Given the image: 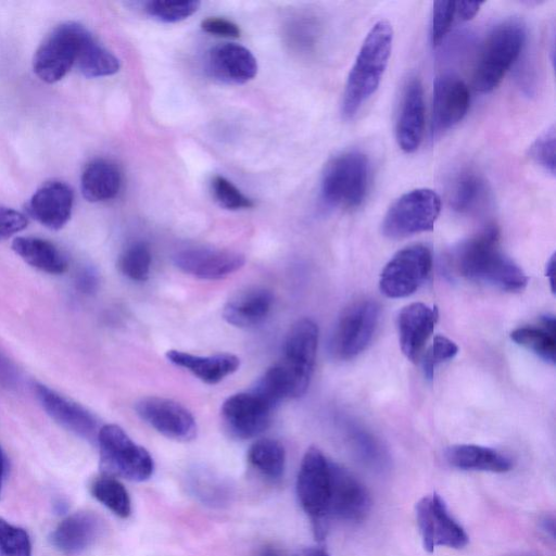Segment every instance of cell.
Returning a JSON list of instances; mask_svg holds the SVG:
<instances>
[{
  "instance_id": "1",
  "label": "cell",
  "mask_w": 556,
  "mask_h": 556,
  "mask_svg": "<svg viewBox=\"0 0 556 556\" xmlns=\"http://www.w3.org/2000/svg\"><path fill=\"white\" fill-rule=\"evenodd\" d=\"M450 264L457 276L503 291L518 292L528 283L525 271L501 250L494 225L456 245L450 254Z\"/></svg>"
},
{
  "instance_id": "2",
  "label": "cell",
  "mask_w": 556,
  "mask_h": 556,
  "mask_svg": "<svg viewBox=\"0 0 556 556\" xmlns=\"http://www.w3.org/2000/svg\"><path fill=\"white\" fill-rule=\"evenodd\" d=\"M393 43V29L386 20L376 22L366 35L348 75L342 114L354 117L377 91L387 68Z\"/></svg>"
},
{
  "instance_id": "3",
  "label": "cell",
  "mask_w": 556,
  "mask_h": 556,
  "mask_svg": "<svg viewBox=\"0 0 556 556\" xmlns=\"http://www.w3.org/2000/svg\"><path fill=\"white\" fill-rule=\"evenodd\" d=\"M525 24L516 17L507 18L490 31L478 55L473 70V86L480 92H491L519 59L526 43Z\"/></svg>"
},
{
  "instance_id": "4",
  "label": "cell",
  "mask_w": 556,
  "mask_h": 556,
  "mask_svg": "<svg viewBox=\"0 0 556 556\" xmlns=\"http://www.w3.org/2000/svg\"><path fill=\"white\" fill-rule=\"evenodd\" d=\"M370 184V164L361 151L350 150L334 156L324 170L320 184L323 202L330 207H358Z\"/></svg>"
},
{
  "instance_id": "5",
  "label": "cell",
  "mask_w": 556,
  "mask_h": 556,
  "mask_svg": "<svg viewBox=\"0 0 556 556\" xmlns=\"http://www.w3.org/2000/svg\"><path fill=\"white\" fill-rule=\"evenodd\" d=\"M331 464L320 450L311 446L303 456L296 479L299 502L320 541L330 522Z\"/></svg>"
},
{
  "instance_id": "6",
  "label": "cell",
  "mask_w": 556,
  "mask_h": 556,
  "mask_svg": "<svg viewBox=\"0 0 556 556\" xmlns=\"http://www.w3.org/2000/svg\"><path fill=\"white\" fill-rule=\"evenodd\" d=\"M97 442L103 475L134 482L146 481L152 476L154 463L150 453L135 443L119 426H102Z\"/></svg>"
},
{
  "instance_id": "7",
  "label": "cell",
  "mask_w": 556,
  "mask_h": 556,
  "mask_svg": "<svg viewBox=\"0 0 556 556\" xmlns=\"http://www.w3.org/2000/svg\"><path fill=\"white\" fill-rule=\"evenodd\" d=\"M441 211L439 194L429 188L413 189L397 198L381 224L383 236L401 239L433 229Z\"/></svg>"
},
{
  "instance_id": "8",
  "label": "cell",
  "mask_w": 556,
  "mask_h": 556,
  "mask_svg": "<svg viewBox=\"0 0 556 556\" xmlns=\"http://www.w3.org/2000/svg\"><path fill=\"white\" fill-rule=\"evenodd\" d=\"M379 320V305L368 299L348 306L332 331L329 350L340 361L352 359L370 343Z\"/></svg>"
},
{
  "instance_id": "9",
  "label": "cell",
  "mask_w": 556,
  "mask_h": 556,
  "mask_svg": "<svg viewBox=\"0 0 556 556\" xmlns=\"http://www.w3.org/2000/svg\"><path fill=\"white\" fill-rule=\"evenodd\" d=\"M317 345L318 327L315 321L302 318L292 325L279 363L289 381L290 399L300 397L306 392L315 365Z\"/></svg>"
},
{
  "instance_id": "10",
  "label": "cell",
  "mask_w": 556,
  "mask_h": 556,
  "mask_svg": "<svg viewBox=\"0 0 556 556\" xmlns=\"http://www.w3.org/2000/svg\"><path fill=\"white\" fill-rule=\"evenodd\" d=\"M87 31L76 22L56 26L35 52V74L48 84L62 79L75 66L79 43Z\"/></svg>"
},
{
  "instance_id": "11",
  "label": "cell",
  "mask_w": 556,
  "mask_h": 556,
  "mask_svg": "<svg viewBox=\"0 0 556 556\" xmlns=\"http://www.w3.org/2000/svg\"><path fill=\"white\" fill-rule=\"evenodd\" d=\"M432 266L428 247L412 244L400 250L381 271L379 288L388 298H405L426 281Z\"/></svg>"
},
{
  "instance_id": "12",
  "label": "cell",
  "mask_w": 556,
  "mask_h": 556,
  "mask_svg": "<svg viewBox=\"0 0 556 556\" xmlns=\"http://www.w3.org/2000/svg\"><path fill=\"white\" fill-rule=\"evenodd\" d=\"M416 520L422 546L428 553H433L439 546L459 549L468 543L466 531L453 518L443 498L435 492L416 504Z\"/></svg>"
},
{
  "instance_id": "13",
  "label": "cell",
  "mask_w": 556,
  "mask_h": 556,
  "mask_svg": "<svg viewBox=\"0 0 556 556\" xmlns=\"http://www.w3.org/2000/svg\"><path fill=\"white\" fill-rule=\"evenodd\" d=\"M142 420L168 439L188 442L197 437V422L181 404L165 397L148 396L136 404Z\"/></svg>"
},
{
  "instance_id": "14",
  "label": "cell",
  "mask_w": 556,
  "mask_h": 556,
  "mask_svg": "<svg viewBox=\"0 0 556 556\" xmlns=\"http://www.w3.org/2000/svg\"><path fill=\"white\" fill-rule=\"evenodd\" d=\"M370 507L366 486L346 468L332 462L329 519L359 522L367 517Z\"/></svg>"
},
{
  "instance_id": "15",
  "label": "cell",
  "mask_w": 556,
  "mask_h": 556,
  "mask_svg": "<svg viewBox=\"0 0 556 556\" xmlns=\"http://www.w3.org/2000/svg\"><path fill=\"white\" fill-rule=\"evenodd\" d=\"M470 92L456 74L442 73L433 83L432 134L435 137L456 126L467 114Z\"/></svg>"
},
{
  "instance_id": "16",
  "label": "cell",
  "mask_w": 556,
  "mask_h": 556,
  "mask_svg": "<svg viewBox=\"0 0 556 556\" xmlns=\"http://www.w3.org/2000/svg\"><path fill=\"white\" fill-rule=\"evenodd\" d=\"M273 409L253 392H240L223 403L222 416L232 437L247 440L269 427Z\"/></svg>"
},
{
  "instance_id": "17",
  "label": "cell",
  "mask_w": 556,
  "mask_h": 556,
  "mask_svg": "<svg viewBox=\"0 0 556 556\" xmlns=\"http://www.w3.org/2000/svg\"><path fill=\"white\" fill-rule=\"evenodd\" d=\"M34 392L55 422L83 439L97 440L101 427L87 408L42 383H35Z\"/></svg>"
},
{
  "instance_id": "18",
  "label": "cell",
  "mask_w": 556,
  "mask_h": 556,
  "mask_svg": "<svg viewBox=\"0 0 556 556\" xmlns=\"http://www.w3.org/2000/svg\"><path fill=\"white\" fill-rule=\"evenodd\" d=\"M245 260L230 250L192 248L174 255L175 265L182 271L201 279H222L240 269Z\"/></svg>"
},
{
  "instance_id": "19",
  "label": "cell",
  "mask_w": 556,
  "mask_h": 556,
  "mask_svg": "<svg viewBox=\"0 0 556 556\" xmlns=\"http://www.w3.org/2000/svg\"><path fill=\"white\" fill-rule=\"evenodd\" d=\"M73 203L72 188L63 181L51 180L33 194L28 203V213L45 227L59 230L71 218Z\"/></svg>"
},
{
  "instance_id": "20",
  "label": "cell",
  "mask_w": 556,
  "mask_h": 556,
  "mask_svg": "<svg viewBox=\"0 0 556 556\" xmlns=\"http://www.w3.org/2000/svg\"><path fill=\"white\" fill-rule=\"evenodd\" d=\"M435 321L437 311L424 303H412L401 309L397 316L399 341L409 361H420Z\"/></svg>"
},
{
  "instance_id": "21",
  "label": "cell",
  "mask_w": 556,
  "mask_h": 556,
  "mask_svg": "<svg viewBox=\"0 0 556 556\" xmlns=\"http://www.w3.org/2000/svg\"><path fill=\"white\" fill-rule=\"evenodd\" d=\"M426 119L424 89L419 79L413 78L405 87L396 122L395 137L406 153L415 152L421 144Z\"/></svg>"
},
{
  "instance_id": "22",
  "label": "cell",
  "mask_w": 556,
  "mask_h": 556,
  "mask_svg": "<svg viewBox=\"0 0 556 556\" xmlns=\"http://www.w3.org/2000/svg\"><path fill=\"white\" fill-rule=\"evenodd\" d=\"M206 66L214 78L227 84H244L257 73V61L253 53L232 42L213 47L208 51Z\"/></svg>"
},
{
  "instance_id": "23",
  "label": "cell",
  "mask_w": 556,
  "mask_h": 556,
  "mask_svg": "<svg viewBox=\"0 0 556 556\" xmlns=\"http://www.w3.org/2000/svg\"><path fill=\"white\" fill-rule=\"evenodd\" d=\"M100 530L92 513L78 511L65 517L49 535L50 544L60 553L76 555L89 547Z\"/></svg>"
},
{
  "instance_id": "24",
  "label": "cell",
  "mask_w": 556,
  "mask_h": 556,
  "mask_svg": "<svg viewBox=\"0 0 556 556\" xmlns=\"http://www.w3.org/2000/svg\"><path fill=\"white\" fill-rule=\"evenodd\" d=\"M166 357L174 365L187 369L208 384L218 383L240 366V359L230 353L201 356L184 351L169 350L166 352Z\"/></svg>"
},
{
  "instance_id": "25",
  "label": "cell",
  "mask_w": 556,
  "mask_h": 556,
  "mask_svg": "<svg viewBox=\"0 0 556 556\" xmlns=\"http://www.w3.org/2000/svg\"><path fill=\"white\" fill-rule=\"evenodd\" d=\"M446 462L460 470L507 472L513 468L511 459L505 454L477 444H456L445 451Z\"/></svg>"
},
{
  "instance_id": "26",
  "label": "cell",
  "mask_w": 556,
  "mask_h": 556,
  "mask_svg": "<svg viewBox=\"0 0 556 556\" xmlns=\"http://www.w3.org/2000/svg\"><path fill=\"white\" fill-rule=\"evenodd\" d=\"M273 304V294L264 288H251L229 300L223 309L224 319L236 327H251L263 321Z\"/></svg>"
},
{
  "instance_id": "27",
  "label": "cell",
  "mask_w": 556,
  "mask_h": 556,
  "mask_svg": "<svg viewBox=\"0 0 556 556\" xmlns=\"http://www.w3.org/2000/svg\"><path fill=\"white\" fill-rule=\"evenodd\" d=\"M122 186V174L111 161L96 159L81 174L80 188L89 202H103L116 197Z\"/></svg>"
},
{
  "instance_id": "28",
  "label": "cell",
  "mask_w": 556,
  "mask_h": 556,
  "mask_svg": "<svg viewBox=\"0 0 556 556\" xmlns=\"http://www.w3.org/2000/svg\"><path fill=\"white\" fill-rule=\"evenodd\" d=\"M13 251L28 265L41 271L59 275L67 269V261L52 242L36 237H17Z\"/></svg>"
},
{
  "instance_id": "29",
  "label": "cell",
  "mask_w": 556,
  "mask_h": 556,
  "mask_svg": "<svg viewBox=\"0 0 556 556\" xmlns=\"http://www.w3.org/2000/svg\"><path fill=\"white\" fill-rule=\"evenodd\" d=\"M75 67L85 77L96 78L117 73L121 64L118 59L101 46L88 30L79 43Z\"/></svg>"
},
{
  "instance_id": "30",
  "label": "cell",
  "mask_w": 556,
  "mask_h": 556,
  "mask_svg": "<svg viewBox=\"0 0 556 556\" xmlns=\"http://www.w3.org/2000/svg\"><path fill=\"white\" fill-rule=\"evenodd\" d=\"M556 323L552 315H544L539 325L519 327L510 338L517 344L532 351L543 361L554 364L556 353Z\"/></svg>"
},
{
  "instance_id": "31",
  "label": "cell",
  "mask_w": 556,
  "mask_h": 556,
  "mask_svg": "<svg viewBox=\"0 0 556 556\" xmlns=\"http://www.w3.org/2000/svg\"><path fill=\"white\" fill-rule=\"evenodd\" d=\"M345 433L353 453L364 465L375 471L389 467L388 452L371 432L352 420L345 424Z\"/></svg>"
},
{
  "instance_id": "32",
  "label": "cell",
  "mask_w": 556,
  "mask_h": 556,
  "mask_svg": "<svg viewBox=\"0 0 556 556\" xmlns=\"http://www.w3.org/2000/svg\"><path fill=\"white\" fill-rule=\"evenodd\" d=\"M486 186L482 177L473 172L459 174L452 186L451 207L460 214H471L480 208L486 199Z\"/></svg>"
},
{
  "instance_id": "33",
  "label": "cell",
  "mask_w": 556,
  "mask_h": 556,
  "mask_svg": "<svg viewBox=\"0 0 556 556\" xmlns=\"http://www.w3.org/2000/svg\"><path fill=\"white\" fill-rule=\"evenodd\" d=\"M248 459L264 477L278 479L285 470L286 452L278 441L268 438L260 439L250 446Z\"/></svg>"
},
{
  "instance_id": "34",
  "label": "cell",
  "mask_w": 556,
  "mask_h": 556,
  "mask_svg": "<svg viewBox=\"0 0 556 556\" xmlns=\"http://www.w3.org/2000/svg\"><path fill=\"white\" fill-rule=\"evenodd\" d=\"M91 495L119 518L131 513L129 494L123 483L114 477L102 475L90 484Z\"/></svg>"
},
{
  "instance_id": "35",
  "label": "cell",
  "mask_w": 556,
  "mask_h": 556,
  "mask_svg": "<svg viewBox=\"0 0 556 556\" xmlns=\"http://www.w3.org/2000/svg\"><path fill=\"white\" fill-rule=\"evenodd\" d=\"M250 391L271 408L280 401L290 399L289 381L279 363L268 368Z\"/></svg>"
},
{
  "instance_id": "36",
  "label": "cell",
  "mask_w": 556,
  "mask_h": 556,
  "mask_svg": "<svg viewBox=\"0 0 556 556\" xmlns=\"http://www.w3.org/2000/svg\"><path fill=\"white\" fill-rule=\"evenodd\" d=\"M200 4L194 0H151L144 3V11L157 21L177 23L194 14Z\"/></svg>"
},
{
  "instance_id": "37",
  "label": "cell",
  "mask_w": 556,
  "mask_h": 556,
  "mask_svg": "<svg viewBox=\"0 0 556 556\" xmlns=\"http://www.w3.org/2000/svg\"><path fill=\"white\" fill-rule=\"evenodd\" d=\"M151 253L143 242L129 245L118 260L121 271L131 280L144 281L149 277Z\"/></svg>"
},
{
  "instance_id": "38",
  "label": "cell",
  "mask_w": 556,
  "mask_h": 556,
  "mask_svg": "<svg viewBox=\"0 0 556 556\" xmlns=\"http://www.w3.org/2000/svg\"><path fill=\"white\" fill-rule=\"evenodd\" d=\"M0 556H33L28 532L0 517Z\"/></svg>"
},
{
  "instance_id": "39",
  "label": "cell",
  "mask_w": 556,
  "mask_h": 556,
  "mask_svg": "<svg viewBox=\"0 0 556 556\" xmlns=\"http://www.w3.org/2000/svg\"><path fill=\"white\" fill-rule=\"evenodd\" d=\"M211 187L214 199L224 208L237 211L250 208L254 205L250 198L223 176H215L212 179Z\"/></svg>"
},
{
  "instance_id": "40",
  "label": "cell",
  "mask_w": 556,
  "mask_h": 556,
  "mask_svg": "<svg viewBox=\"0 0 556 556\" xmlns=\"http://www.w3.org/2000/svg\"><path fill=\"white\" fill-rule=\"evenodd\" d=\"M555 126L551 125L529 147V157L545 172L555 176Z\"/></svg>"
},
{
  "instance_id": "41",
  "label": "cell",
  "mask_w": 556,
  "mask_h": 556,
  "mask_svg": "<svg viewBox=\"0 0 556 556\" xmlns=\"http://www.w3.org/2000/svg\"><path fill=\"white\" fill-rule=\"evenodd\" d=\"M456 16V2L454 1H435L432 7L431 20V42L437 47L445 38L451 30L454 18Z\"/></svg>"
},
{
  "instance_id": "42",
  "label": "cell",
  "mask_w": 556,
  "mask_h": 556,
  "mask_svg": "<svg viewBox=\"0 0 556 556\" xmlns=\"http://www.w3.org/2000/svg\"><path fill=\"white\" fill-rule=\"evenodd\" d=\"M458 352V346L452 340L443 336H435L432 345L422 354V366L425 376L433 378L434 368L438 364L452 359Z\"/></svg>"
},
{
  "instance_id": "43",
  "label": "cell",
  "mask_w": 556,
  "mask_h": 556,
  "mask_svg": "<svg viewBox=\"0 0 556 556\" xmlns=\"http://www.w3.org/2000/svg\"><path fill=\"white\" fill-rule=\"evenodd\" d=\"M27 224V217L23 213L0 205V241L24 230Z\"/></svg>"
},
{
  "instance_id": "44",
  "label": "cell",
  "mask_w": 556,
  "mask_h": 556,
  "mask_svg": "<svg viewBox=\"0 0 556 556\" xmlns=\"http://www.w3.org/2000/svg\"><path fill=\"white\" fill-rule=\"evenodd\" d=\"M201 27L207 34L225 38H238L241 33L236 23L227 18L216 16L203 20Z\"/></svg>"
},
{
  "instance_id": "45",
  "label": "cell",
  "mask_w": 556,
  "mask_h": 556,
  "mask_svg": "<svg viewBox=\"0 0 556 556\" xmlns=\"http://www.w3.org/2000/svg\"><path fill=\"white\" fill-rule=\"evenodd\" d=\"M483 2L478 1H458L456 2V16L459 21L466 22L476 16Z\"/></svg>"
},
{
  "instance_id": "46",
  "label": "cell",
  "mask_w": 556,
  "mask_h": 556,
  "mask_svg": "<svg viewBox=\"0 0 556 556\" xmlns=\"http://www.w3.org/2000/svg\"><path fill=\"white\" fill-rule=\"evenodd\" d=\"M16 381V371L13 365L0 354V384L11 387Z\"/></svg>"
},
{
  "instance_id": "47",
  "label": "cell",
  "mask_w": 556,
  "mask_h": 556,
  "mask_svg": "<svg viewBox=\"0 0 556 556\" xmlns=\"http://www.w3.org/2000/svg\"><path fill=\"white\" fill-rule=\"evenodd\" d=\"M78 288L84 292L93 291L97 286V277L89 269L84 270L77 277Z\"/></svg>"
},
{
  "instance_id": "48",
  "label": "cell",
  "mask_w": 556,
  "mask_h": 556,
  "mask_svg": "<svg viewBox=\"0 0 556 556\" xmlns=\"http://www.w3.org/2000/svg\"><path fill=\"white\" fill-rule=\"evenodd\" d=\"M256 556H289L288 553L275 545L268 544L263 546L257 553Z\"/></svg>"
},
{
  "instance_id": "49",
  "label": "cell",
  "mask_w": 556,
  "mask_h": 556,
  "mask_svg": "<svg viewBox=\"0 0 556 556\" xmlns=\"http://www.w3.org/2000/svg\"><path fill=\"white\" fill-rule=\"evenodd\" d=\"M540 527L542 531L554 539L555 536V519L552 516H545L541 519Z\"/></svg>"
},
{
  "instance_id": "50",
  "label": "cell",
  "mask_w": 556,
  "mask_h": 556,
  "mask_svg": "<svg viewBox=\"0 0 556 556\" xmlns=\"http://www.w3.org/2000/svg\"><path fill=\"white\" fill-rule=\"evenodd\" d=\"M546 276L551 283V289L554 292L555 288V255L553 254L546 264Z\"/></svg>"
},
{
  "instance_id": "51",
  "label": "cell",
  "mask_w": 556,
  "mask_h": 556,
  "mask_svg": "<svg viewBox=\"0 0 556 556\" xmlns=\"http://www.w3.org/2000/svg\"><path fill=\"white\" fill-rule=\"evenodd\" d=\"M295 556H330L327 551L321 547H307L302 549Z\"/></svg>"
},
{
  "instance_id": "52",
  "label": "cell",
  "mask_w": 556,
  "mask_h": 556,
  "mask_svg": "<svg viewBox=\"0 0 556 556\" xmlns=\"http://www.w3.org/2000/svg\"><path fill=\"white\" fill-rule=\"evenodd\" d=\"M7 471V458L5 454L0 445V496L2 491V483Z\"/></svg>"
},
{
  "instance_id": "53",
  "label": "cell",
  "mask_w": 556,
  "mask_h": 556,
  "mask_svg": "<svg viewBox=\"0 0 556 556\" xmlns=\"http://www.w3.org/2000/svg\"><path fill=\"white\" fill-rule=\"evenodd\" d=\"M520 556H538V555H533V554H522Z\"/></svg>"
}]
</instances>
